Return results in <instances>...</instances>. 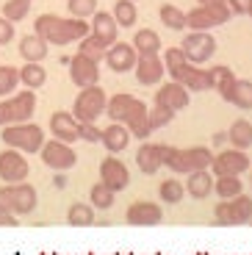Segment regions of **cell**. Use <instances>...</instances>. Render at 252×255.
I'll use <instances>...</instances> for the list:
<instances>
[{
	"instance_id": "obj_17",
	"label": "cell",
	"mask_w": 252,
	"mask_h": 255,
	"mask_svg": "<svg viewBox=\"0 0 252 255\" xmlns=\"http://www.w3.org/2000/svg\"><path fill=\"white\" fill-rule=\"evenodd\" d=\"M211 169L216 172V178H219V175H241V172L250 169V158H247L244 150L233 147V150H225V153L216 155Z\"/></svg>"
},
{
	"instance_id": "obj_43",
	"label": "cell",
	"mask_w": 252,
	"mask_h": 255,
	"mask_svg": "<svg viewBox=\"0 0 252 255\" xmlns=\"http://www.w3.org/2000/svg\"><path fill=\"white\" fill-rule=\"evenodd\" d=\"M175 120V111L172 109H166V106H161V103H155L152 106V111H150V122H152V128H166L169 122Z\"/></svg>"
},
{
	"instance_id": "obj_41",
	"label": "cell",
	"mask_w": 252,
	"mask_h": 255,
	"mask_svg": "<svg viewBox=\"0 0 252 255\" xmlns=\"http://www.w3.org/2000/svg\"><path fill=\"white\" fill-rule=\"evenodd\" d=\"M67 8H70L72 17L86 19L97 11V0H67Z\"/></svg>"
},
{
	"instance_id": "obj_31",
	"label": "cell",
	"mask_w": 252,
	"mask_h": 255,
	"mask_svg": "<svg viewBox=\"0 0 252 255\" xmlns=\"http://www.w3.org/2000/svg\"><path fill=\"white\" fill-rule=\"evenodd\" d=\"M78 53H83V56H89V58H95V61H106L108 45L103 42V39H97L95 33H89V36L81 39V47H78Z\"/></svg>"
},
{
	"instance_id": "obj_36",
	"label": "cell",
	"mask_w": 252,
	"mask_h": 255,
	"mask_svg": "<svg viewBox=\"0 0 252 255\" xmlns=\"http://www.w3.org/2000/svg\"><path fill=\"white\" fill-rule=\"evenodd\" d=\"M114 194H117V191H114L111 186H106L103 180H100L97 186H92V191H89L92 205H95V208H100V211H108V208L114 205Z\"/></svg>"
},
{
	"instance_id": "obj_37",
	"label": "cell",
	"mask_w": 252,
	"mask_h": 255,
	"mask_svg": "<svg viewBox=\"0 0 252 255\" xmlns=\"http://www.w3.org/2000/svg\"><path fill=\"white\" fill-rule=\"evenodd\" d=\"M233 106H239V109H252V81H236L233 86V95H230V100Z\"/></svg>"
},
{
	"instance_id": "obj_19",
	"label": "cell",
	"mask_w": 252,
	"mask_h": 255,
	"mask_svg": "<svg viewBox=\"0 0 252 255\" xmlns=\"http://www.w3.org/2000/svg\"><path fill=\"white\" fill-rule=\"evenodd\" d=\"M100 180L106 186H111L114 191H122V189H127V183H130V172H127V166L122 164L120 158L108 155V158H103V164H100Z\"/></svg>"
},
{
	"instance_id": "obj_39",
	"label": "cell",
	"mask_w": 252,
	"mask_h": 255,
	"mask_svg": "<svg viewBox=\"0 0 252 255\" xmlns=\"http://www.w3.org/2000/svg\"><path fill=\"white\" fill-rule=\"evenodd\" d=\"M183 194H186V183H180V180H175V178H169V180H164L161 183V200L164 203H180L183 200Z\"/></svg>"
},
{
	"instance_id": "obj_15",
	"label": "cell",
	"mask_w": 252,
	"mask_h": 255,
	"mask_svg": "<svg viewBox=\"0 0 252 255\" xmlns=\"http://www.w3.org/2000/svg\"><path fill=\"white\" fill-rule=\"evenodd\" d=\"M136 61H139V50L127 42H114L106 53V64L111 72H130L136 70Z\"/></svg>"
},
{
	"instance_id": "obj_29",
	"label": "cell",
	"mask_w": 252,
	"mask_h": 255,
	"mask_svg": "<svg viewBox=\"0 0 252 255\" xmlns=\"http://www.w3.org/2000/svg\"><path fill=\"white\" fill-rule=\"evenodd\" d=\"M44 81H47V72L39 61H25V67L19 70V83H25L28 89H39L44 86Z\"/></svg>"
},
{
	"instance_id": "obj_5",
	"label": "cell",
	"mask_w": 252,
	"mask_h": 255,
	"mask_svg": "<svg viewBox=\"0 0 252 255\" xmlns=\"http://www.w3.org/2000/svg\"><path fill=\"white\" fill-rule=\"evenodd\" d=\"M36 111V95L33 89L17 92L14 97H6L0 103V128L6 125H17V122H28Z\"/></svg>"
},
{
	"instance_id": "obj_28",
	"label": "cell",
	"mask_w": 252,
	"mask_h": 255,
	"mask_svg": "<svg viewBox=\"0 0 252 255\" xmlns=\"http://www.w3.org/2000/svg\"><path fill=\"white\" fill-rule=\"evenodd\" d=\"M211 75H214V89L219 92L225 100H230L233 86H236V81H239V78L233 75V70H230V67H214V70H211Z\"/></svg>"
},
{
	"instance_id": "obj_23",
	"label": "cell",
	"mask_w": 252,
	"mask_h": 255,
	"mask_svg": "<svg viewBox=\"0 0 252 255\" xmlns=\"http://www.w3.org/2000/svg\"><path fill=\"white\" fill-rule=\"evenodd\" d=\"M92 33L111 47L114 42H117V33H120V22H117L114 14H108V11H95L92 14Z\"/></svg>"
},
{
	"instance_id": "obj_18",
	"label": "cell",
	"mask_w": 252,
	"mask_h": 255,
	"mask_svg": "<svg viewBox=\"0 0 252 255\" xmlns=\"http://www.w3.org/2000/svg\"><path fill=\"white\" fill-rule=\"evenodd\" d=\"M161 219H164V211L158 208L155 203H144V200L127 205V211H125V222L136 225V228H150V225H158Z\"/></svg>"
},
{
	"instance_id": "obj_26",
	"label": "cell",
	"mask_w": 252,
	"mask_h": 255,
	"mask_svg": "<svg viewBox=\"0 0 252 255\" xmlns=\"http://www.w3.org/2000/svg\"><path fill=\"white\" fill-rule=\"evenodd\" d=\"M19 56L25 61H42L47 58V39H42L39 33H31V36L19 39Z\"/></svg>"
},
{
	"instance_id": "obj_8",
	"label": "cell",
	"mask_w": 252,
	"mask_h": 255,
	"mask_svg": "<svg viewBox=\"0 0 252 255\" xmlns=\"http://www.w3.org/2000/svg\"><path fill=\"white\" fill-rule=\"evenodd\" d=\"M214 219H216V225H225V228L252 222V197L236 194V197L222 200V203L216 205V211H214Z\"/></svg>"
},
{
	"instance_id": "obj_10",
	"label": "cell",
	"mask_w": 252,
	"mask_h": 255,
	"mask_svg": "<svg viewBox=\"0 0 252 255\" xmlns=\"http://www.w3.org/2000/svg\"><path fill=\"white\" fill-rule=\"evenodd\" d=\"M42 161H44V166H50V169H56V172H67V169H72V166L78 164V155L67 141L53 139V141H44Z\"/></svg>"
},
{
	"instance_id": "obj_38",
	"label": "cell",
	"mask_w": 252,
	"mask_h": 255,
	"mask_svg": "<svg viewBox=\"0 0 252 255\" xmlns=\"http://www.w3.org/2000/svg\"><path fill=\"white\" fill-rule=\"evenodd\" d=\"M19 83V70L8 67V64H0V97L11 95Z\"/></svg>"
},
{
	"instance_id": "obj_1",
	"label": "cell",
	"mask_w": 252,
	"mask_h": 255,
	"mask_svg": "<svg viewBox=\"0 0 252 255\" xmlns=\"http://www.w3.org/2000/svg\"><path fill=\"white\" fill-rule=\"evenodd\" d=\"M106 114H108V120L127 125V130H130L136 139H150V133L155 130L152 122H150V109H147L139 97H130V95L108 97Z\"/></svg>"
},
{
	"instance_id": "obj_11",
	"label": "cell",
	"mask_w": 252,
	"mask_h": 255,
	"mask_svg": "<svg viewBox=\"0 0 252 255\" xmlns=\"http://www.w3.org/2000/svg\"><path fill=\"white\" fill-rule=\"evenodd\" d=\"M180 47H183V53H186V58H189L191 64H202L216 53V39L211 36L208 31H191L189 36L183 39Z\"/></svg>"
},
{
	"instance_id": "obj_47",
	"label": "cell",
	"mask_w": 252,
	"mask_h": 255,
	"mask_svg": "<svg viewBox=\"0 0 252 255\" xmlns=\"http://www.w3.org/2000/svg\"><path fill=\"white\" fill-rule=\"evenodd\" d=\"M227 3H230L233 14H247V11H250V3H252V0H227Z\"/></svg>"
},
{
	"instance_id": "obj_51",
	"label": "cell",
	"mask_w": 252,
	"mask_h": 255,
	"mask_svg": "<svg viewBox=\"0 0 252 255\" xmlns=\"http://www.w3.org/2000/svg\"><path fill=\"white\" fill-rule=\"evenodd\" d=\"M250 186H252V183H250Z\"/></svg>"
},
{
	"instance_id": "obj_35",
	"label": "cell",
	"mask_w": 252,
	"mask_h": 255,
	"mask_svg": "<svg viewBox=\"0 0 252 255\" xmlns=\"http://www.w3.org/2000/svg\"><path fill=\"white\" fill-rule=\"evenodd\" d=\"M214 191L219 194L222 200L241 194V180H239V175H219V178L214 180Z\"/></svg>"
},
{
	"instance_id": "obj_22",
	"label": "cell",
	"mask_w": 252,
	"mask_h": 255,
	"mask_svg": "<svg viewBox=\"0 0 252 255\" xmlns=\"http://www.w3.org/2000/svg\"><path fill=\"white\" fill-rule=\"evenodd\" d=\"M164 147L166 144H141L139 153H136V164L144 175H155L161 166H164Z\"/></svg>"
},
{
	"instance_id": "obj_50",
	"label": "cell",
	"mask_w": 252,
	"mask_h": 255,
	"mask_svg": "<svg viewBox=\"0 0 252 255\" xmlns=\"http://www.w3.org/2000/svg\"><path fill=\"white\" fill-rule=\"evenodd\" d=\"M247 14H250V17H252V3H250V11H247Z\"/></svg>"
},
{
	"instance_id": "obj_46",
	"label": "cell",
	"mask_w": 252,
	"mask_h": 255,
	"mask_svg": "<svg viewBox=\"0 0 252 255\" xmlns=\"http://www.w3.org/2000/svg\"><path fill=\"white\" fill-rule=\"evenodd\" d=\"M14 225H17V214H11L0 205V228H14Z\"/></svg>"
},
{
	"instance_id": "obj_44",
	"label": "cell",
	"mask_w": 252,
	"mask_h": 255,
	"mask_svg": "<svg viewBox=\"0 0 252 255\" xmlns=\"http://www.w3.org/2000/svg\"><path fill=\"white\" fill-rule=\"evenodd\" d=\"M81 139L83 141H103V130L100 128H95V122H81Z\"/></svg>"
},
{
	"instance_id": "obj_6",
	"label": "cell",
	"mask_w": 252,
	"mask_h": 255,
	"mask_svg": "<svg viewBox=\"0 0 252 255\" xmlns=\"http://www.w3.org/2000/svg\"><path fill=\"white\" fill-rule=\"evenodd\" d=\"M108 109V97L100 86H83L81 95L75 97V106H72V114L78 122H97L100 114Z\"/></svg>"
},
{
	"instance_id": "obj_45",
	"label": "cell",
	"mask_w": 252,
	"mask_h": 255,
	"mask_svg": "<svg viewBox=\"0 0 252 255\" xmlns=\"http://www.w3.org/2000/svg\"><path fill=\"white\" fill-rule=\"evenodd\" d=\"M14 39V22L6 17H0V45H8Z\"/></svg>"
},
{
	"instance_id": "obj_7",
	"label": "cell",
	"mask_w": 252,
	"mask_h": 255,
	"mask_svg": "<svg viewBox=\"0 0 252 255\" xmlns=\"http://www.w3.org/2000/svg\"><path fill=\"white\" fill-rule=\"evenodd\" d=\"M36 189L28 183H17V186H0V205L17 217H28L36 208Z\"/></svg>"
},
{
	"instance_id": "obj_33",
	"label": "cell",
	"mask_w": 252,
	"mask_h": 255,
	"mask_svg": "<svg viewBox=\"0 0 252 255\" xmlns=\"http://www.w3.org/2000/svg\"><path fill=\"white\" fill-rule=\"evenodd\" d=\"M136 17H139V11H136V0H120V3L114 6V19H117L122 28L136 25Z\"/></svg>"
},
{
	"instance_id": "obj_42",
	"label": "cell",
	"mask_w": 252,
	"mask_h": 255,
	"mask_svg": "<svg viewBox=\"0 0 252 255\" xmlns=\"http://www.w3.org/2000/svg\"><path fill=\"white\" fill-rule=\"evenodd\" d=\"M186 61H189V58H186L183 47H169V50L164 53V64H166V72H169V75H175Z\"/></svg>"
},
{
	"instance_id": "obj_40",
	"label": "cell",
	"mask_w": 252,
	"mask_h": 255,
	"mask_svg": "<svg viewBox=\"0 0 252 255\" xmlns=\"http://www.w3.org/2000/svg\"><path fill=\"white\" fill-rule=\"evenodd\" d=\"M28 11H31V0H8L6 6H3V17L11 19V22L25 19Z\"/></svg>"
},
{
	"instance_id": "obj_9",
	"label": "cell",
	"mask_w": 252,
	"mask_h": 255,
	"mask_svg": "<svg viewBox=\"0 0 252 255\" xmlns=\"http://www.w3.org/2000/svg\"><path fill=\"white\" fill-rule=\"evenodd\" d=\"M230 17H233L230 3L200 6V8H191V11L186 14V25H189L191 31H211V28H216V25H225Z\"/></svg>"
},
{
	"instance_id": "obj_3",
	"label": "cell",
	"mask_w": 252,
	"mask_h": 255,
	"mask_svg": "<svg viewBox=\"0 0 252 255\" xmlns=\"http://www.w3.org/2000/svg\"><path fill=\"white\" fill-rule=\"evenodd\" d=\"M216 155L208 147H189V150H177V147H164V166H169L172 172L191 175L197 169H211Z\"/></svg>"
},
{
	"instance_id": "obj_30",
	"label": "cell",
	"mask_w": 252,
	"mask_h": 255,
	"mask_svg": "<svg viewBox=\"0 0 252 255\" xmlns=\"http://www.w3.org/2000/svg\"><path fill=\"white\" fill-rule=\"evenodd\" d=\"M67 222H70L72 228H89V225L95 222V205H86V203L70 205V211H67Z\"/></svg>"
},
{
	"instance_id": "obj_20",
	"label": "cell",
	"mask_w": 252,
	"mask_h": 255,
	"mask_svg": "<svg viewBox=\"0 0 252 255\" xmlns=\"http://www.w3.org/2000/svg\"><path fill=\"white\" fill-rule=\"evenodd\" d=\"M50 133L56 136V139L72 144V141L81 139V122H78L75 114H70V111H56V114L50 117Z\"/></svg>"
},
{
	"instance_id": "obj_32",
	"label": "cell",
	"mask_w": 252,
	"mask_h": 255,
	"mask_svg": "<svg viewBox=\"0 0 252 255\" xmlns=\"http://www.w3.org/2000/svg\"><path fill=\"white\" fill-rule=\"evenodd\" d=\"M133 47L139 53H158L161 50V36H158L155 31H150V28H141V31H136V36H133Z\"/></svg>"
},
{
	"instance_id": "obj_24",
	"label": "cell",
	"mask_w": 252,
	"mask_h": 255,
	"mask_svg": "<svg viewBox=\"0 0 252 255\" xmlns=\"http://www.w3.org/2000/svg\"><path fill=\"white\" fill-rule=\"evenodd\" d=\"M130 130H127V125H122V122H111V125L103 130V141L100 144H106L108 153H122L127 144H130Z\"/></svg>"
},
{
	"instance_id": "obj_2",
	"label": "cell",
	"mask_w": 252,
	"mask_h": 255,
	"mask_svg": "<svg viewBox=\"0 0 252 255\" xmlns=\"http://www.w3.org/2000/svg\"><path fill=\"white\" fill-rule=\"evenodd\" d=\"M33 31L42 39H47V45H70V42H81L83 36L92 33V25L81 17H56V14H42L33 22Z\"/></svg>"
},
{
	"instance_id": "obj_27",
	"label": "cell",
	"mask_w": 252,
	"mask_h": 255,
	"mask_svg": "<svg viewBox=\"0 0 252 255\" xmlns=\"http://www.w3.org/2000/svg\"><path fill=\"white\" fill-rule=\"evenodd\" d=\"M227 141H230L233 147H239V150L252 147V122L236 120L233 125H230V130H227Z\"/></svg>"
},
{
	"instance_id": "obj_16",
	"label": "cell",
	"mask_w": 252,
	"mask_h": 255,
	"mask_svg": "<svg viewBox=\"0 0 252 255\" xmlns=\"http://www.w3.org/2000/svg\"><path fill=\"white\" fill-rule=\"evenodd\" d=\"M166 72V64L158 53H139V61H136V81L141 86H155Z\"/></svg>"
},
{
	"instance_id": "obj_12",
	"label": "cell",
	"mask_w": 252,
	"mask_h": 255,
	"mask_svg": "<svg viewBox=\"0 0 252 255\" xmlns=\"http://www.w3.org/2000/svg\"><path fill=\"white\" fill-rule=\"evenodd\" d=\"M172 81H180L189 92H208V89H214V75H211V70H200V67L191 64V61L183 64L180 70L172 75Z\"/></svg>"
},
{
	"instance_id": "obj_21",
	"label": "cell",
	"mask_w": 252,
	"mask_h": 255,
	"mask_svg": "<svg viewBox=\"0 0 252 255\" xmlns=\"http://www.w3.org/2000/svg\"><path fill=\"white\" fill-rule=\"evenodd\" d=\"M189 100H191L189 89H186L180 81H172V83H166V86H161L158 95H155V103H161V106H166V109H172V111L186 109Z\"/></svg>"
},
{
	"instance_id": "obj_14",
	"label": "cell",
	"mask_w": 252,
	"mask_h": 255,
	"mask_svg": "<svg viewBox=\"0 0 252 255\" xmlns=\"http://www.w3.org/2000/svg\"><path fill=\"white\" fill-rule=\"evenodd\" d=\"M100 61H95V58L83 56V53H75V56L70 58V78L72 83H78V86H95L97 81H100V67H97Z\"/></svg>"
},
{
	"instance_id": "obj_34",
	"label": "cell",
	"mask_w": 252,
	"mask_h": 255,
	"mask_svg": "<svg viewBox=\"0 0 252 255\" xmlns=\"http://www.w3.org/2000/svg\"><path fill=\"white\" fill-rule=\"evenodd\" d=\"M161 22H164L169 31H186V14L180 11L177 6H172V3H166V6H161Z\"/></svg>"
},
{
	"instance_id": "obj_25",
	"label": "cell",
	"mask_w": 252,
	"mask_h": 255,
	"mask_svg": "<svg viewBox=\"0 0 252 255\" xmlns=\"http://www.w3.org/2000/svg\"><path fill=\"white\" fill-rule=\"evenodd\" d=\"M211 191H214V175L208 169H197V172L189 175V180H186V194H191L194 200H202V197H208Z\"/></svg>"
},
{
	"instance_id": "obj_4",
	"label": "cell",
	"mask_w": 252,
	"mask_h": 255,
	"mask_svg": "<svg viewBox=\"0 0 252 255\" xmlns=\"http://www.w3.org/2000/svg\"><path fill=\"white\" fill-rule=\"evenodd\" d=\"M0 141L19 153H42L44 147V130L33 122H17V125H6L3 133H0Z\"/></svg>"
},
{
	"instance_id": "obj_48",
	"label": "cell",
	"mask_w": 252,
	"mask_h": 255,
	"mask_svg": "<svg viewBox=\"0 0 252 255\" xmlns=\"http://www.w3.org/2000/svg\"><path fill=\"white\" fill-rule=\"evenodd\" d=\"M227 141V133H214V144H225Z\"/></svg>"
},
{
	"instance_id": "obj_49",
	"label": "cell",
	"mask_w": 252,
	"mask_h": 255,
	"mask_svg": "<svg viewBox=\"0 0 252 255\" xmlns=\"http://www.w3.org/2000/svg\"><path fill=\"white\" fill-rule=\"evenodd\" d=\"M200 6H216V3H227V0H197Z\"/></svg>"
},
{
	"instance_id": "obj_13",
	"label": "cell",
	"mask_w": 252,
	"mask_h": 255,
	"mask_svg": "<svg viewBox=\"0 0 252 255\" xmlns=\"http://www.w3.org/2000/svg\"><path fill=\"white\" fill-rule=\"evenodd\" d=\"M0 178L6 183H22L28 178V161L19 150L8 147V150L0 153Z\"/></svg>"
}]
</instances>
